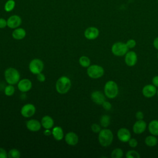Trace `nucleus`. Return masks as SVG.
Masks as SVG:
<instances>
[{
    "instance_id": "nucleus-1",
    "label": "nucleus",
    "mask_w": 158,
    "mask_h": 158,
    "mask_svg": "<svg viewBox=\"0 0 158 158\" xmlns=\"http://www.w3.org/2000/svg\"><path fill=\"white\" fill-rule=\"evenodd\" d=\"M114 139V135L112 131L107 128L101 129L99 132L98 141L99 144L103 147L110 146Z\"/></svg>"
},
{
    "instance_id": "nucleus-2",
    "label": "nucleus",
    "mask_w": 158,
    "mask_h": 158,
    "mask_svg": "<svg viewBox=\"0 0 158 158\" xmlns=\"http://www.w3.org/2000/svg\"><path fill=\"white\" fill-rule=\"evenodd\" d=\"M71 81L66 76L60 77L56 81V89L59 94L67 93L71 88Z\"/></svg>"
},
{
    "instance_id": "nucleus-3",
    "label": "nucleus",
    "mask_w": 158,
    "mask_h": 158,
    "mask_svg": "<svg viewBox=\"0 0 158 158\" xmlns=\"http://www.w3.org/2000/svg\"><path fill=\"white\" fill-rule=\"evenodd\" d=\"M4 78L8 84L14 85L19 81L20 75L16 69L9 67L4 72Z\"/></svg>"
},
{
    "instance_id": "nucleus-4",
    "label": "nucleus",
    "mask_w": 158,
    "mask_h": 158,
    "mask_svg": "<svg viewBox=\"0 0 158 158\" xmlns=\"http://www.w3.org/2000/svg\"><path fill=\"white\" fill-rule=\"evenodd\" d=\"M104 92L106 97L109 99H114L118 94V86L114 81L109 80L104 85Z\"/></svg>"
},
{
    "instance_id": "nucleus-5",
    "label": "nucleus",
    "mask_w": 158,
    "mask_h": 158,
    "mask_svg": "<svg viewBox=\"0 0 158 158\" xmlns=\"http://www.w3.org/2000/svg\"><path fill=\"white\" fill-rule=\"evenodd\" d=\"M111 51L114 56L122 57L125 56L128 51V48L126 45V43L119 41L112 44L111 47Z\"/></svg>"
},
{
    "instance_id": "nucleus-6",
    "label": "nucleus",
    "mask_w": 158,
    "mask_h": 158,
    "mask_svg": "<svg viewBox=\"0 0 158 158\" xmlns=\"http://www.w3.org/2000/svg\"><path fill=\"white\" fill-rule=\"evenodd\" d=\"M88 75L93 79H97L103 76L104 73V70L102 67L99 65L94 64L90 65L87 69Z\"/></svg>"
},
{
    "instance_id": "nucleus-7",
    "label": "nucleus",
    "mask_w": 158,
    "mask_h": 158,
    "mask_svg": "<svg viewBox=\"0 0 158 158\" xmlns=\"http://www.w3.org/2000/svg\"><path fill=\"white\" fill-rule=\"evenodd\" d=\"M44 68L43 62L39 59H34L31 60L29 64L30 71L35 75L41 73Z\"/></svg>"
},
{
    "instance_id": "nucleus-8",
    "label": "nucleus",
    "mask_w": 158,
    "mask_h": 158,
    "mask_svg": "<svg viewBox=\"0 0 158 158\" xmlns=\"http://www.w3.org/2000/svg\"><path fill=\"white\" fill-rule=\"evenodd\" d=\"M36 112V108L32 104H27L24 105L20 110L21 115L26 118L32 117Z\"/></svg>"
},
{
    "instance_id": "nucleus-9",
    "label": "nucleus",
    "mask_w": 158,
    "mask_h": 158,
    "mask_svg": "<svg viewBox=\"0 0 158 158\" xmlns=\"http://www.w3.org/2000/svg\"><path fill=\"white\" fill-rule=\"evenodd\" d=\"M138 61V56L135 52L133 51H128L125 55V62L127 65L133 67L135 65Z\"/></svg>"
},
{
    "instance_id": "nucleus-10",
    "label": "nucleus",
    "mask_w": 158,
    "mask_h": 158,
    "mask_svg": "<svg viewBox=\"0 0 158 158\" xmlns=\"http://www.w3.org/2000/svg\"><path fill=\"white\" fill-rule=\"evenodd\" d=\"M21 23L22 19L17 15H12L7 20V25L10 28H17L21 25Z\"/></svg>"
},
{
    "instance_id": "nucleus-11",
    "label": "nucleus",
    "mask_w": 158,
    "mask_h": 158,
    "mask_svg": "<svg viewBox=\"0 0 158 158\" xmlns=\"http://www.w3.org/2000/svg\"><path fill=\"white\" fill-rule=\"evenodd\" d=\"M99 35V31L98 28L95 27H89L87 28L84 31L85 37L89 40L96 39Z\"/></svg>"
},
{
    "instance_id": "nucleus-12",
    "label": "nucleus",
    "mask_w": 158,
    "mask_h": 158,
    "mask_svg": "<svg viewBox=\"0 0 158 158\" xmlns=\"http://www.w3.org/2000/svg\"><path fill=\"white\" fill-rule=\"evenodd\" d=\"M91 100L98 105H102L106 101V95L101 91H94L91 94Z\"/></svg>"
},
{
    "instance_id": "nucleus-13",
    "label": "nucleus",
    "mask_w": 158,
    "mask_h": 158,
    "mask_svg": "<svg viewBox=\"0 0 158 158\" xmlns=\"http://www.w3.org/2000/svg\"><path fill=\"white\" fill-rule=\"evenodd\" d=\"M118 139L123 143L128 142L131 138V133L127 128H120L117 133Z\"/></svg>"
},
{
    "instance_id": "nucleus-14",
    "label": "nucleus",
    "mask_w": 158,
    "mask_h": 158,
    "mask_svg": "<svg viewBox=\"0 0 158 158\" xmlns=\"http://www.w3.org/2000/svg\"><path fill=\"white\" fill-rule=\"evenodd\" d=\"M157 93L156 87L152 84H149L145 85L142 89L143 95L148 98H152Z\"/></svg>"
},
{
    "instance_id": "nucleus-15",
    "label": "nucleus",
    "mask_w": 158,
    "mask_h": 158,
    "mask_svg": "<svg viewBox=\"0 0 158 158\" xmlns=\"http://www.w3.org/2000/svg\"><path fill=\"white\" fill-rule=\"evenodd\" d=\"M147 124L145 121L142 120H137V121L133 124V131L135 134L140 135L143 133L146 129Z\"/></svg>"
},
{
    "instance_id": "nucleus-16",
    "label": "nucleus",
    "mask_w": 158,
    "mask_h": 158,
    "mask_svg": "<svg viewBox=\"0 0 158 158\" xmlns=\"http://www.w3.org/2000/svg\"><path fill=\"white\" fill-rule=\"evenodd\" d=\"M17 87L21 92H27L31 89L32 87V83L30 80L27 78H23L19 80L17 83Z\"/></svg>"
},
{
    "instance_id": "nucleus-17",
    "label": "nucleus",
    "mask_w": 158,
    "mask_h": 158,
    "mask_svg": "<svg viewBox=\"0 0 158 158\" xmlns=\"http://www.w3.org/2000/svg\"><path fill=\"white\" fill-rule=\"evenodd\" d=\"M41 123L35 119H30L26 122V127L31 131H38L41 129Z\"/></svg>"
},
{
    "instance_id": "nucleus-18",
    "label": "nucleus",
    "mask_w": 158,
    "mask_h": 158,
    "mask_svg": "<svg viewBox=\"0 0 158 158\" xmlns=\"http://www.w3.org/2000/svg\"><path fill=\"white\" fill-rule=\"evenodd\" d=\"M65 141L67 144L75 146L78 142V137L75 133L70 131L67 133L65 136Z\"/></svg>"
},
{
    "instance_id": "nucleus-19",
    "label": "nucleus",
    "mask_w": 158,
    "mask_h": 158,
    "mask_svg": "<svg viewBox=\"0 0 158 158\" xmlns=\"http://www.w3.org/2000/svg\"><path fill=\"white\" fill-rule=\"evenodd\" d=\"M41 123L44 129H51L53 127L54 120L49 115H45L42 118Z\"/></svg>"
},
{
    "instance_id": "nucleus-20",
    "label": "nucleus",
    "mask_w": 158,
    "mask_h": 158,
    "mask_svg": "<svg viewBox=\"0 0 158 158\" xmlns=\"http://www.w3.org/2000/svg\"><path fill=\"white\" fill-rule=\"evenodd\" d=\"M12 37L15 40H20L23 39L26 36V31L22 28H17L12 31Z\"/></svg>"
},
{
    "instance_id": "nucleus-21",
    "label": "nucleus",
    "mask_w": 158,
    "mask_h": 158,
    "mask_svg": "<svg viewBox=\"0 0 158 158\" xmlns=\"http://www.w3.org/2000/svg\"><path fill=\"white\" fill-rule=\"evenodd\" d=\"M52 135L56 140H62L64 138V132L62 128L59 126L54 127L52 130Z\"/></svg>"
},
{
    "instance_id": "nucleus-22",
    "label": "nucleus",
    "mask_w": 158,
    "mask_h": 158,
    "mask_svg": "<svg viewBox=\"0 0 158 158\" xmlns=\"http://www.w3.org/2000/svg\"><path fill=\"white\" fill-rule=\"evenodd\" d=\"M148 130L151 135L158 136V120H151L148 125Z\"/></svg>"
},
{
    "instance_id": "nucleus-23",
    "label": "nucleus",
    "mask_w": 158,
    "mask_h": 158,
    "mask_svg": "<svg viewBox=\"0 0 158 158\" xmlns=\"http://www.w3.org/2000/svg\"><path fill=\"white\" fill-rule=\"evenodd\" d=\"M144 143L146 146L149 147H153L157 145L158 143V139L154 135H149L146 137L144 139Z\"/></svg>"
},
{
    "instance_id": "nucleus-24",
    "label": "nucleus",
    "mask_w": 158,
    "mask_h": 158,
    "mask_svg": "<svg viewBox=\"0 0 158 158\" xmlns=\"http://www.w3.org/2000/svg\"><path fill=\"white\" fill-rule=\"evenodd\" d=\"M110 123V117L108 115H103L100 118V125L103 128H107Z\"/></svg>"
},
{
    "instance_id": "nucleus-25",
    "label": "nucleus",
    "mask_w": 158,
    "mask_h": 158,
    "mask_svg": "<svg viewBox=\"0 0 158 158\" xmlns=\"http://www.w3.org/2000/svg\"><path fill=\"white\" fill-rule=\"evenodd\" d=\"M79 64L83 67H88L91 65V60L88 57L82 56L79 59Z\"/></svg>"
},
{
    "instance_id": "nucleus-26",
    "label": "nucleus",
    "mask_w": 158,
    "mask_h": 158,
    "mask_svg": "<svg viewBox=\"0 0 158 158\" xmlns=\"http://www.w3.org/2000/svg\"><path fill=\"white\" fill-rule=\"evenodd\" d=\"M15 6V2L14 0H7L4 4V10L5 11L9 12L12 11Z\"/></svg>"
},
{
    "instance_id": "nucleus-27",
    "label": "nucleus",
    "mask_w": 158,
    "mask_h": 158,
    "mask_svg": "<svg viewBox=\"0 0 158 158\" xmlns=\"http://www.w3.org/2000/svg\"><path fill=\"white\" fill-rule=\"evenodd\" d=\"M123 156V150L118 148L114 149L111 152L112 158H122Z\"/></svg>"
},
{
    "instance_id": "nucleus-28",
    "label": "nucleus",
    "mask_w": 158,
    "mask_h": 158,
    "mask_svg": "<svg viewBox=\"0 0 158 158\" xmlns=\"http://www.w3.org/2000/svg\"><path fill=\"white\" fill-rule=\"evenodd\" d=\"M8 157L9 158H19L21 156L20 152L17 149H10L8 154Z\"/></svg>"
},
{
    "instance_id": "nucleus-29",
    "label": "nucleus",
    "mask_w": 158,
    "mask_h": 158,
    "mask_svg": "<svg viewBox=\"0 0 158 158\" xmlns=\"http://www.w3.org/2000/svg\"><path fill=\"white\" fill-rule=\"evenodd\" d=\"M15 93V88L12 85H9L4 88V93L7 96H12Z\"/></svg>"
},
{
    "instance_id": "nucleus-30",
    "label": "nucleus",
    "mask_w": 158,
    "mask_h": 158,
    "mask_svg": "<svg viewBox=\"0 0 158 158\" xmlns=\"http://www.w3.org/2000/svg\"><path fill=\"white\" fill-rule=\"evenodd\" d=\"M125 156L127 158H139L140 155L138 152L135 150H130L127 152Z\"/></svg>"
},
{
    "instance_id": "nucleus-31",
    "label": "nucleus",
    "mask_w": 158,
    "mask_h": 158,
    "mask_svg": "<svg viewBox=\"0 0 158 158\" xmlns=\"http://www.w3.org/2000/svg\"><path fill=\"white\" fill-rule=\"evenodd\" d=\"M125 43H126V45L127 46L128 49L134 48L136 46V42L133 39L128 40V41H127V42Z\"/></svg>"
},
{
    "instance_id": "nucleus-32",
    "label": "nucleus",
    "mask_w": 158,
    "mask_h": 158,
    "mask_svg": "<svg viewBox=\"0 0 158 158\" xmlns=\"http://www.w3.org/2000/svg\"><path fill=\"white\" fill-rule=\"evenodd\" d=\"M91 129L93 131V132L95 133H98L101 130V125H99L98 123H93L91 126Z\"/></svg>"
},
{
    "instance_id": "nucleus-33",
    "label": "nucleus",
    "mask_w": 158,
    "mask_h": 158,
    "mask_svg": "<svg viewBox=\"0 0 158 158\" xmlns=\"http://www.w3.org/2000/svg\"><path fill=\"white\" fill-rule=\"evenodd\" d=\"M128 145L131 148H136L138 144V141L135 138H131L128 140Z\"/></svg>"
},
{
    "instance_id": "nucleus-34",
    "label": "nucleus",
    "mask_w": 158,
    "mask_h": 158,
    "mask_svg": "<svg viewBox=\"0 0 158 158\" xmlns=\"http://www.w3.org/2000/svg\"><path fill=\"white\" fill-rule=\"evenodd\" d=\"M102 106L103 107V108L106 110H110L112 108V104H110V102L105 101L102 104Z\"/></svg>"
},
{
    "instance_id": "nucleus-35",
    "label": "nucleus",
    "mask_w": 158,
    "mask_h": 158,
    "mask_svg": "<svg viewBox=\"0 0 158 158\" xmlns=\"http://www.w3.org/2000/svg\"><path fill=\"white\" fill-rule=\"evenodd\" d=\"M36 75H37V77H36L37 80H38L39 81H40V82H43V81H45V80H46V77H45V75H44L43 73H42L41 72L38 73Z\"/></svg>"
},
{
    "instance_id": "nucleus-36",
    "label": "nucleus",
    "mask_w": 158,
    "mask_h": 158,
    "mask_svg": "<svg viewBox=\"0 0 158 158\" xmlns=\"http://www.w3.org/2000/svg\"><path fill=\"white\" fill-rule=\"evenodd\" d=\"M8 157L6 151L2 148H0V158H6Z\"/></svg>"
},
{
    "instance_id": "nucleus-37",
    "label": "nucleus",
    "mask_w": 158,
    "mask_h": 158,
    "mask_svg": "<svg viewBox=\"0 0 158 158\" xmlns=\"http://www.w3.org/2000/svg\"><path fill=\"white\" fill-rule=\"evenodd\" d=\"M135 117L137 120H142L144 118V114L142 111H137L136 112Z\"/></svg>"
},
{
    "instance_id": "nucleus-38",
    "label": "nucleus",
    "mask_w": 158,
    "mask_h": 158,
    "mask_svg": "<svg viewBox=\"0 0 158 158\" xmlns=\"http://www.w3.org/2000/svg\"><path fill=\"white\" fill-rule=\"evenodd\" d=\"M7 25V20L3 18H0V28H4Z\"/></svg>"
},
{
    "instance_id": "nucleus-39",
    "label": "nucleus",
    "mask_w": 158,
    "mask_h": 158,
    "mask_svg": "<svg viewBox=\"0 0 158 158\" xmlns=\"http://www.w3.org/2000/svg\"><path fill=\"white\" fill-rule=\"evenodd\" d=\"M152 84L156 87H158V75H156L152 78Z\"/></svg>"
},
{
    "instance_id": "nucleus-40",
    "label": "nucleus",
    "mask_w": 158,
    "mask_h": 158,
    "mask_svg": "<svg viewBox=\"0 0 158 158\" xmlns=\"http://www.w3.org/2000/svg\"><path fill=\"white\" fill-rule=\"evenodd\" d=\"M153 46L154 47L158 50V37H156L153 41Z\"/></svg>"
},
{
    "instance_id": "nucleus-41",
    "label": "nucleus",
    "mask_w": 158,
    "mask_h": 158,
    "mask_svg": "<svg viewBox=\"0 0 158 158\" xmlns=\"http://www.w3.org/2000/svg\"><path fill=\"white\" fill-rule=\"evenodd\" d=\"M43 133L44 135L46 136H49L52 134V131L50 130V129H45Z\"/></svg>"
},
{
    "instance_id": "nucleus-42",
    "label": "nucleus",
    "mask_w": 158,
    "mask_h": 158,
    "mask_svg": "<svg viewBox=\"0 0 158 158\" xmlns=\"http://www.w3.org/2000/svg\"><path fill=\"white\" fill-rule=\"evenodd\" d=\"M156 94H157V96H158V89H157V93H156Z\"/></svg>"
},
{
    "instance_id": "nucleus-43",
    "label": "nucleus",
    "mask_w": 158,
    "mask_h": 158,
    "mask_svg": "<svg viewBox=\"0 0 158 158\" xmlns=\"http://www.w3.org/2000/svg\"><path fill=\"white\" fill-rule=\"evenodd\" d=\"M157 59H158V53H157Z\"/></svg>"
},
{
    "instance_id": "nucleus-44",
    "label": "nucleus",
    "mask_w": 158,
    "mask_h": 158,
    "mask_svg": "<svg viewBox=\"0 0 158 158\" xmlns=\"http://www.w3.org/2000/svg\"><path fill=\"white\" fill-rule=\"evenodd\" d=\"M157 1H158V0H157Z\"/></svg>"
}]
</instances>
